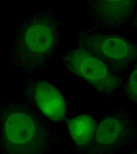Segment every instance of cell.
Returning a JSON list of instances; mask_svg holds the SVG:
<instances>
[{"mask_svg":"<svg viewBox=\"0 0 137 154\" xmlns=\"http://www.w3.org/2000/svg\"><path fill=\"white\" fill-rule=\"evenodd\" d=\"M56 126L16 99L0 100V154H50L60 145Z\"/></svg>","mask_w":137,"mask_h":154,"instance_id":"1","label":"cell"},{"mask_svg":"<svg viewBox=\"0 0 137 154\" xmlns=\"http://www.w3.org/2000/svg\"><path fill=\"white\" fill-rule=\"evenodd\" d=\"M60 25L51 8L20 21L6 53L9 65L29 77L47 71L61 42Z\"/></svg>","mask_w":137,"mask_h":154,"instance_id":"2","label":"cell"},{"mask_svg":"<svg viewBox=\"0 0 137 154\" xmlns=\"http://www.w3.org/2000/svg\"><path fill=\"white\" fill-rule=\"evenodd\" d=\"M75 45L102 60L122 78L136 65V42L121 34L83 27L78 32Z\"/></svg>","mask_w":137,"mask_h":154,"instance_id":"3","label":"cell"},{"mask_svg":"<svg viewBox=\"0 0 137 154\" xmlns=\"http://www.w3.org/2000/svg\"><path fill=\"white\" fill-rule=\"evenodd\" d=\"M62 62L65 69L86 82L102 97L110 98L120 90L123 78L115 75L102 60L76 45L64 54Z\"/></svg>","mask_w":137,"mask_h":154,"instance_id":"4","label":"cell"},{"mask_svg":"<svg viewBox=\"0 0 137 154\" xmlns=\"http://www.w3.org/2000/svg\"><path fill=\"white\" fill-rule=\"evenodd\" d=\"M136 121L125 109L107 112L97 121L94 138L82 154H117L136 142Z\"/></svg>","mask_w":137,"mask_h":154,"instance_id":"5","label":"cell"},{"mask_svg":"<svg viewBox=\"0 0 137 154\" xmlns=\"http://www.w3.org/2000/svg\"><path fill=\"white\" fill-rule=\"evenodd\" d=\"M89 27L102 32H118L125 25L136 27V2L130 0L87 1Z\"/></svg>","mask_w":137,"mask_h":154,"instance_id":"6","label":"cell"},{"mask_svg":"<svg viewBox=\"0 0 137 154\" xmlns=\"http://www.w3.org/2000/svg\"><path fill=\"white\" fill-rule=\"evenodd\" d=\"M23 101L53 124L67 119V102L62 92L46 79L29 77L22 91Z\"/></svg>","mask_w":137,"mask_h":154,"instance_id":"7","label":"cell"},{"mask_svg":"<svg viewBox=\"0 0 137 154\" xmlns=\"http://www.w3.org/2000/svg\"><path fill=\"white\" fill-rule=\"evenodd\" d=\"M97 121L92 114H82L67 120V128L76 154L86 152L94 138Z\"/></svg>","mask_w":137,"mask_h":154,"instance_id":"8","label":"cell"},{"mask_svg":"<svg viewBox=\"0 0 137 154\" xmlns=\"http://www.w3.org/2000/svg\"><path fill=\"white\" fill-rule=\"evenodd\" d=\"M136 65L123 77L120 90L123 95L136 104L137 87H136Z\"/></svg>","mask_w":137,"mask_h":154,"instance_id":"9","label":"cell"},{"mask_svg":"<svg viewBox=\"0 0 137 154\" xmlns=\"http://www.w3.org/2000/svg\"><path fill=\"white\" fill-rule=\"evenodd\" d=\"M129 154H137V152H136V149H134L133 150H132L131 152L129 153Z\"/></svg>","mask_w":137,"mask_h":154,"instance_id":"10","label":"cell"}]
</instances>
